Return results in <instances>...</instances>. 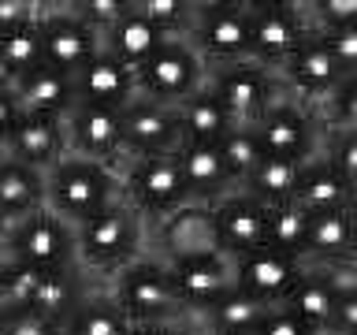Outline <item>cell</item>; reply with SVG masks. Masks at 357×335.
Returning a JSON list of instances; mask_svg holds the SVG:
<instances>
[{
    "mask_svg": "<svg viewBox=\"0 0 357 335\" xmlns=\"http://www.w3.org/2000/svg\"><path fill=\"white\" fill-rule=\"evenodd\" d=\"M245 15H250V52L245 60L275 71L301 41L309 38L301 4L290 0H245Z\"/></svg>",
    "mask_w": 357,
    "mask_h": 335,
    "instance_id": "11",
    "label": "cell"
},
{
    "mask_svg": "<svg viewBox=\"0 0 357 335\" xmlns=\"http://www.w3.org/2000/svg\"><path fill=\"white\" fill-rule=\"evenodd\" d=\"M183 38L205 60V67L245 60V52H250L245 0H197Z\"/></svg>",
    "mask_w": 357,
    "mask_h": 335,
    "instance_id": "6",
    "label": "cell"
},
{
    "mask_svg": "<svg viewBox=\"0 0 357 335\" xmlns=\"http://www.w3.org/2000/svg\"><path fill=\"white\" fill-rule=\"evenodd\" d=\"M60 335H63V332H60Z\"/></svg>",
    "mask_w": 357,
    "mask_h": 335,
    "instance_id": "52",
    "label": "cell"
},
{
    "mask_svg": "<svg viewBox=\"0 0 357 335\" xmlns=\"http://www.w3.org/2000/svg\"><path fill=\"white\" fill-rule=\"evenodd\" d=\"M0 161H4V149H0Z\"/></svg>",
    "mask_w": 357,
    "mask_h": 335,
    "instance_id": "49",
    "label": "cell"
},
{
    "mask_svg": "<svg viewBox=\"0 0 357 335\" xmlns=\"http://www.w3.org/2000/svg\"><path fill=\"white\" fill-rule=\"evenodd\" d=\"M160 261L167 268V279H172V290H175L178 306H183V313H186V320L208 313L234 287L231 257L216 253L212 246H205V250L164 253Z\"/></svg>",
    "mask_w": 357,
    "mask_h": 335,
    "instance_id": "8",
    "label": "cell"
},
{
    "mask_svg": "<svg viewBox=\"0 0 357 335\" xmlns=\"http://www.w3.org/2000/svg\"><path fill=\"white\" fill-rule=\"evenodd\" d=\"M38 38H41V64L75 78L82 67L100 52V34L86 27L82 19L67 8V0H45L41 19H38Z\"/></svg>",
    "mask_w": 357,
    "mask_h": 335,
    "instance_id": "10",
    "label": "cell"
},
{
    "mask_svg": "<svg viewBox=\"0 0 357 335\" xmlns=\"http://www.w3.org/2000/svg\"><path fill=\"white\" fill-rule=\"evenodd\" d=\"M123 119V161H142V156H175L183 145L175 108L156 105L149 97L134 94L119 108Z\"/></svg>",
    "mask_w": 357,
    "mask_h": 335,
    "instance_id": "13",
    "label": "cell"
},
{
    "mask_svg": "<svg viewBox=\"0 0 357 335\" xmlns=\"http://www.w3.org/2000/svg\"><path fill=\"white\" fill-rule=\"evenodd\" d=\"M11 89H15L22 112H33V116H60L63 119L67 112H71V105H75L71 78L52 71V67H45V64L38 67V71L15 78Z\"/></svg>",
    "mask_w": 357,
    "mask_h": 335,
    "instance_id": "24",
    "label": "cell"
},
{
    "mask_svg": "<svg viewBox=\"0 0 357 335\" xmlns=\"http://www.w3.org/2000/svg\"><path fill=\"white\" fill-rule=\"evenodd\" d=\"M320 161H328L339 175L357 183V127L354 131H328L320 138Z\"/></svg>",
    "mask_w": 357,
    "mask_h": 335,
    "instance_id": "36",
    "label": "cell"
},
{
    "mask_svg": "<svg viewBox=\"0 0 357 335\" xmlns=\"http://www.w3.org/2000/svg\"><path fill=\"white\" fill-rule=\"evenodd\" d=\"M216 149H220V156H223V164H227V172H231V179H234V186H242V179L253 172L257 164H261V142H257V131L253 127H231L223 138L216 142Z\"/></svg>",
    "mask_w": 357,
    "mask_h": 335,
    "instance_id": "34",
    "label": "cell"
},
{
    "mask_svg": "<svg viewBox=\"0 0 357 335\" xmlns=\"http://www.w3.org/2000/svg\"><path fill=\"white\" fill-rule=\"evenodd\" d=\"M19 116H22V105H19L15 89H11V86H0V145H4V138L11 134V127L19 123Z\"/></svg>",
    "mask_w": 357,
    "mask_h": 335,
    "instance_id": "45",
    "label": "cell"
},
{
    "mask_svg": "<svg viewBox=\"0 0 357 335\" xmlns=\"http://www.w3.org/2000/svg\"><path fill=\"white\" fill-rule=\"evenodd\" d=\"M357 198V183H350L346 175H339L328 161L312 156V161L301 164L298 175V190L294 201L305 212H324V209H354Z\"/></svg>",
    "mask_w": 357,
    "mask_h": 335,
    "instance_id": "23",
    "label": "cell"
},
{
    "mask_svg": "<svg viewBox=\"0 0 357 335\" xmlns=\"http://www.w3.org/2000/svg\"><path fill=\"white\" fill-rule=\"evenodd\" d=\"M89 295V283H86V272L82 268H52V272L41 276L38 290H33L30 298V313H38V317L52 320L63 328V320L75 313V306Z\"/></svg>",
    "mask_w": 357,
    "mask_h": 335,
    "instance_id": "25",
    "label": "cell"
},
{
    "mask_svg": "<svg viewBox=\"0 0 357 335\" xmlns=\"http://www.w3.org/2000/svg\"><path fill=\"white\" fill-rule=\"evenodd\" d=\"M253 335H320L317 328H309L305 320H298L294 313H287L283 306H272L268 309V317L261 320V328Z\"/></svg>",
    "mask_w": 357,
    "mask_h": 335,
    "instance_id": "42",
    "label": "cell"
},
{
    "mask_svg": "<svg viewBox=\"0 0 357 335\" xmlns=\"http://www.w3.org/2000/svg\"><path fill=\"white\" fill-rule=\"evenodd\" d=\"M108 295L127 313L130 324H183L186 320L160 257H138L134 265L119 268L112 276Z\"/></svg>",
    "mask_w": 357,
    "mask_h": 335,
    "instance_id": "4",
    "label": "cell"
},
{
    "mask_svg": "<svg viewBox=\"0 0 357 335\" xmlns=\"http://www.w3.org/2000/svg\"><path fill=\"white\" fill-rule=\"evenodd\" d=\"M0 335H60V324L45 320L30 309H4V317H0Z\"/></svg>",
    "mask_w": 357,
    "mask_h": 335,
    "instance_id": "40",
    "label": "cell"
},
{
    "mask_svg": "<svg viewBox=\"0 0 357 335\" xmlns=\"http://www.w3.org/2000/svg\"><path fill=\"white\" fill-rule=\"evenodd\" d=\"M298 175H301V164L294 161H279V156H261V164L253 168L250 175L242 179V194H250L253 201L261 205H283V201H294V190H298Z\"/></svg>",
    "mask_w": 357,
    "mask_h": 335,
    "instance_id": "30",
    "label": "cell"
},
{
    "mask_svg": "<svg viewBox=\"0 0 357 335\" xmlns=\"http://www.w3.org/2000/svg\"><path fill=\"white\" fill-rule=\"evenodd\" d=\"M264 302H257L250 295H242V290H227L216 306H212L208 313H201V332L205 335H253L257 328H261V320L268 317Z\"/></svg>",
    "mask_w": 357,
    "mask_h": 335,
    "instance_id": "28",
    "label": "cell"
},
{
    "mask_svg": "<svg viewBox=\"0 0 357 335\" xmlns=\"http://www.w3.org/2000/svg\"><path fill=\"white\" fill-rule=\"evenodd\" d=\"M75 86V105H108L123 108L134 97V71L123 67L116 56H108L100 49L82 71L71 78Z\"/></svg>",
    "mask_w": 357,
    "mask_h": 335,
    "instance_id": "22",
    "label": "cell"
},
{
    "mask_svg": "<svg viewBox=\"0 0 357 335\" xmlns=\"http://www.w3.org/2000/svg\"><path fill=\"white\" fill-rule=\"evenodd\" d=\"M41 8H45V0H0V34L26 27V22H38Z\"/></svg>",
    "mask_w": 357,
    "mask_h": 335,
    "instance_id": "43",
    "label": "cell"
},
{
    "mask_svg": "<svg viewBox=\"0 0 357 335\" xmlns=\"http://www.w3.org/2000/svg\"><path fill=\"white\" fill-rule=\"evenodd\" d=\"M67 8H71L86 27H93L97 34H105L112 22L127 11V0H67Z\"/></svg>",
    "mask_w": 357,
    "mask_h": 335,
    "instance_id": "39",
    "label": "cell"
},
{
    "mask_svg": "<svg viewBox=\"0 0 357 335\" xmlns=\"http://www.w3.org/2000/svg\"><path fill=\"white\" fill-rule=\"evenodd\" d=\"M4 231H8V220H4V216H0V239H4Z\"/></svg>",
    "mask_w": 357,
    "mask_h": 335,
    "instance_id": "48",
    "label": "cell"
},
{
    "mask_svg": "<svg viewBox=\"0 0 357 335\" xmlns=\"http://www.w3.org/2000/svg\"><path fill=\"white\" fill-rule=\"evenodd\" d=\"M324 335H357V295L335 298V309H331V317H328Z\"/></svg>",
    "mask_w": 357,
    "mask_h": 335,
    "instance_id": "44",
    "label": "cell"
},
{
    "mask_svg": "<svg viewBox=\"0 0 357 335\" xmlns=\"http://www.w3.org/2000/svg\"><path fill=\"white\" fill-rule=\"evenodd\" d=\"M134 324L127 320L108 290H89V295L75 306V313L63 320V335H130Z\"/></svg>",
    "mask_w": 357,
    "mask_h": 335,
    "instance_id": "29",
    "label": "cell"
},
{
    "mask_svg": "<svg viewBox=\"0 0 357 335\" xmlns=\"http://www.w3.org/2000/svg\"><path fill=\"white\" fill-rule=\"evenodd\" d=\"M301 15H305L309 30L357 27V0H305Z\"/></svg>",
    "mask_w": 357,
    "mask_h": 335,
    "instance_id": "37",
    "label": "cell"
},
{
    "mask_svg": "<svg viewBox=\"0 0 357 335\" xmlns=\"http://www.w3.org/2000/svg\"><path fill=\"white\" fill-rule=\"evenodd\" d=\"M283 309L287 313H294L298 320H305L309 328H317L324 335V328H328V317H331V309H335V295L328 290V283L317 276V272H301V279L294 283V290L283 298Z\"/></svg>",
    "mask_w": 357,
    "mask_h": 335,
    "instance_id": "31",
    "label": "cell"
},
{
    "mask_svg": "<svg viewBox=\"0 0 357 335\" xmlns=\"http://www.w3.org/2000/svg\"><path fill=\"white\" fill-rule=\"evenodd\" d=\"M130 4L138 8L145 19H153L164 34L183 38L186 27H190V15H194V4H197V0H130Z\"/></svg>",
    "mask_w": 357,
    "mask_h": 335,
    "instance_id": "35",
    "label": "cell"
},
{
    "mask_svg": "<svg viewBox=\"0 0 357 335\" xmlns=\"http://www.w3.org/2000/svg\"><path fill=\"white\" fill-rule=\"evenodd\" d=\"M0 317H4V309H0Z\"/></svg>",
    "mask_w": 357,
    "mask_h": 335,
    "instance_id": "50",
    "label": "cell"
},
{
    "mask_svg": "<svg viewBox=\"0 0 357 335\" xmlns=\"http://www.w3.org/2000/svg\"><path fill=\"white\" fill-rule=\"evenodd\" d=\"M264 223H268V205L234 190L216 205H208V242L223 257H242L257 246H264Z\"/></svg>",
    "mask_w": 357,
    "mask_h": 335,
    "instance_id": "15",
    "label": "cell"
},
{
    "mask_svg": "<svg viewBox=\"0 0 357 335\" xmlns=\"http://www.w3.org/2000/svg\"><path fill=\"white\" fill-rule=\"evenodd\" d=\"M205 86L220 97V105L227 108L231 119L242 123V127H253V123L283 97V86H279L275 71H268V67L253 64V60H234V64L208 67Z\"/></svg>",
    "mask_w": 357,
    "mask_h": 335,
    "instance_id": "9",
    "label": "cell"
},
{
    "mask_svg": "<svg viewBox=\"0 0 357 335\" xmlns=\"http://www.w3.org/2000/svg\"><path fill=\"white\" fill-rule=\"evenodd\" d=\"M119 194L123 205H130L142 216L145 228H160L167 216L190 205L183 172L175 156H142V161L119 164Z\"/></svg>",
    "mask_w": 357,
    "mask_h": 335,
    "instance_id": "3",
    "label": "cell"
},
{
    "mask_svg": "<svg viewBox=\"0 0 357 335\" xmlns=\"http://www.w3.org/2000/svg\"><path fill=\"white\" fill-rule=\"evenodd\" d=\"M309 272H317L335 298L357 295V261H335V265H305Z\"/></svg>",
    "mask_w": 357,
    "mask_h": 335,
    "instance_id": "41",
    "label": "cell"
},
{
    "mask_svg": "<svg viewBox=\"0 0 357 335\" xmlns=\"http://www.w3.org/2000/svg\"><path fill=\"white\" fill-rule=\"evenodd\" d=\"M38 209H45V172L4 156L0 161V216L15 223Z\"/></svg>",
    "mask_w": 357,
    "mask_h": 335,
    "instance_id": "26",
    "label": "cell"
},
{
    "mask_svg": "<svg viewBox=\"0 0 357 335\" xmlns=\"http://www.w3.org/2000/svg\"><path fill=\"white\" fill-rule=\"evenodd\" d=\"M301 272H305V265H301L298 257L275 253V250H268V246H257V250L242 253V257H231L234 290L264 302V306H283V298L294 290Z\"/></svg>",
    "mask_w": 357,
    "mask_h": 335,
    "instance_id": "16",
    "label": "cell"
},
{
    "mask_svg": "<svg viewBox=\"0 0 357 335\" xmlns=\"http://www.w3.org/2000/svg\"><path fill=\"white\" fill-rule=\"evenodd\" d=\"M0 149H4L8 161L38 168V172H49L56 161L67 156L63 119L60 116H33V112H22Z\"/></svg>",
    "mask_w": 357,
    "mask_h": 335,
    "instance_id": "19",
    "label": "cell"
},
{
    "mask_svg": "<svg viewBox=\"0 0 357 335\" xmlns=\"http://www.w3.org/2000/svg\"><path fill=\"white\" fill-rule=\"evenodd\" d=\"M354 261V209L309 212L301 265H335Z\"/></svg>",
    "mask_w": 357,
    "mask_h": 335,
    "instance_id": "20",
    "label": "cell"
},
{
    "mask_svg": "<svg viewBox=\"0 0 357 335\" xmlns=\"http://www.w3.org/2000/svg\"><path fill=\"white\" fill-rule=\"evenodd\" d=\"M275 78H279V86H283L287 97L301 100V105H312V100H320L328 89H335L350 75H342L339 64H335L331 56L324 52V45L309 34V38L275 67Z\"/></svg>",
    "mask_w": 357,
    "mask_h": 335,
    "instance_id": "17",
    "label": "cell"
},
{
    "mask_svg": "<svg viewBox=\"0 0 357 335\" xmlns=\"http://www.w3.org/2000/svg\"><path fill=\"white\" fill-rule=\"evenodd\" d=\"M0 86H11V71H8L4 56H0Z\"/></svg>",
    "mask_w": 357,
    "mask_h": 335,
    "instance_id": "47",
    "label": "cell"
},
{
    "mask_svg": "<svg viewBox=\"0 0 357 335\" xmlns=\"http://www.w3.org/2000/svg\"><path fill=\"white\" fill-rule=\"evenodd\" d=\"M75 253L86 276L100 272L112 279L119 268L145 257V223L130 205L116 201V205L93 212L89 220L75 223Z\"/></svg>",
    "mask_w": 357,
    "mask_h": 335,
    "instance_id": "1",
    "label": "cell"
},
{
    "mask_svg": "<svg viewBox=\"0 0 357 335\" xmlns=\"http://www.w3.org/2000/svg\"><path fill=\"white\" fill-rule=\"evenodd\" d=\"M0 309H4V306H0Z\"/></svg>",
    "mask_w": 357,
    "mask_h": 335,
    "instance_id": "51",
    "label": "cell"
},
{
    "mask_svg": "<svg viewBox=\"0 0 357 335\" xmlns=\"http://www.w3.org/2000/svg\"><path fill=\"white\" fill-rule=\"evenodd\" d=\"M167 38H172V34H164L153 19H145L142 11L127 0V11L100 34V49H105L108 56H116L123 67L134 71V67H142Z\"/></svg>",
    "mask_w": 357,
    "mask_h": 335,
    "instance_id": "21",
    "label": "cell"
},
{
    "mask_svg": "<svg viewBox=\"0 0 357 335\" xmlns=\"http://www.w3.org/2000/svg\"><path fill=\"white\" fill-rule=\"evenodd\" d=\"M123 201L119 194V168L93 164L82 156L67 153L63 161H56L45 172V209L56 212L60 220L75 223L89 220L93 212Z\"/></svg>",
    "mask_w": 357,
    "mask_h": 335,
    "instance_id": "2",
    "label": "cell"
},
{
    "mask_svg": "<svg viewBox=\"0 0 357 335\" xmlns=\"http://www.w3.org/2000/svg\"><path fill=\"white\" fill-rule=\"evenodd\" d=\"M309 34L339 64L342 75H357V27H331V30H309Z\"/></svg>",
    "mask_w": 357,
    "mask_h": 335,
    "instance_id": "38",
    "label": "cell"
},
{
    "mask_svg": "<svg viewBox=\"0 0 357 335\" xmlns=\"http://www.w3.org/2000/svg\"><path fill=\"white\" fill-rule=\"evenodd\" d=\"M0 257L4 261H19L30 268H75V228L67 220H60L49 209H38L30 216H22L15 223H8L4 239H0Z\"/></svg>",
    "mask_w": 357,
    "mask_h": 335,
    "instance_id": "5",
    "label": "cell"
},
{
    "mask_svg": "<svg viewBox=\"0 0 357 335\" xmlns=\"http://www.w3.org/2000/svg\"><path fill=\"white\" fill-rule=\"evenodd\" d=\"M175 164H178V172H183L190 205H197V209L216 205V201H223L227 194L238 190L231 172H227V164H223L220 149H216V142L183 138V145H178V153H175Z\"/></svg>",
    "mask_w": 357,
    "mask_h": 335,
    "instance_id": "18",
    "label": "cell"
},
{
    "mask_svg": "<svg viewBox=\"0 0 357 335\" xmlns=\"http://www.w3.org/2000/svg\"><path fill=\"white\" fill-rule=\"evenodd\" d=\"M305 220L309 212L298 201H283V205L268 209V223H264V246L275 253L298 257L301 261V246H305Z\"/></svg>",
    "mask_w": 357,
    "mask_h": 335,
    "instance_id": "32",
    "label": "cell"
},
{
    "mask_svg": "<svg viewBox=\"0 0 357 335\" xmlns=\"http://www.w3.org/2000/svg\"><path fill=\"white\" fill-rule=\"evenodd\" d=\"M175 119H178L183 138H190V142H220L231 127H238V123L231 119V112L220 105V97L212 94L208 86H201L197 94H190L186 100H178V105H175Z\"/></svg>",
    "mask_w": 357,
    "mask_h": 335,
    "instance_id": "27",
    "label": "cell"
},
{
    "mask_svg": "<svg viewBox=\"0 0 357 335\" xmlns=\"http://www.w3.org/2000/svg\"><path fill=\"white\" fill-rule=\"evenodd\" d=\"M67 153L93 164L119 168L123 164V119L119 108L108 105H71L63 116Z\"/></svg>",
    "mask_w": 357,
    "mask_h": 335,
    "instance_id": "14",
    "label": "cell"
},
{
    "mask_svg": "<svg viewBox=\"0 0 357 335\" xmlns=\"http://www.w3.org/2000/svg\"><path fill=\"white\" fill-rule=\"evenodd\" d=\"M0 56H4L11 82L41 67V38H38V22H26V27H15L8 34H0Z\"/></svg>",
    "mask_w": 357,
    "mask_h": 335,
    "instance_id": "33",
    "label": "cell"
},
{
    "mask_svg": "<svg viewBox=\"0 0 357 335\" xmlns=\"http://www.w3.org/2000/svg\"><path fill=\"white\" fill-rule=\"evenodd\" d=\"M130 335H190L186 324H134Z\"/></svg>",
    "mask_w": 357,
    "mask_h": 335,
    "instance_id": "46",
    "label": "cell"
},
{
    "mask_svg": "<svg viewBox=\"0 0 357 335\" xmlns=\"http://www.w3.org/2000/svg\"><path fill=\"white\" fill-rule=\"evenodd\" d=\"M205 60L190 49L186 38H167L142 67H134V94L175 108L178 100H186L205 86Z\"/></svg>",
    "mask_w": 357,
    "mask_h": 335,
    "instance_id": "7",
    "label": "cell"
},
{
    "mask_svg": "<svg viewBox=\"0 0 357 335\" xmlns=\"http://www.w3.org/2000/svg\"><path fill=\"white\" fill-rule=\"evenodd\" d=\"M253 131L264 156H279V161H294V164L312 161L320 153V138H324L312 112L287 94L253 123Z\"/></svg>",
    "mask_w": 357,
    "mask_h": 335,
    "instance_id": "12",
    "label": "cell"
}]
</instances>
